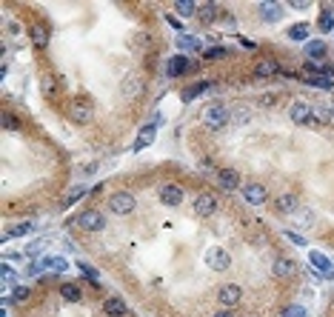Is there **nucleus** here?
Returning a JSON list of instances; mask_svg holds the SVG:
<instances>
[{
	"instance_id": "nucleus-1",
	"label": "nucleus",
	"mask_w": 334,
	"mask_h": 317,
	"mask_svg": "<svg viewBox=\"0 0 334 317\" xmlns=\"http://www.w3.org/2000/svg\"><path fill=\"white\" fill-rule=\"evenodd\" d=\"M229 120H231V112L223 103H211V106L203 109V126H206V132H220V129H226Z\"/></svg>"
},
{
	"instance_id": "nucleus-2",
	"label": "nucleus",
	"mask_w": 334,
	"mask_h": 317,
	"mask_svg": "<svg viewBox=\"0 0 334 317\" xmlns=\"http://www.w3.org/2000/svg\"><path fill=\"white\" fill-rule=\"evenodd\" d=\"M109 209H112V215L126 217V215H132V212L137 209V197H134L132 192H112V197H109Z\"/></svg>"
},
{
	"instance_id": "nucleus-3",
	"label": "nucleus",
	"mask_w": 334,
	"mask_h": 317,
	"mask_svg": "<svg viewBox=\"0 0 334 317\" xmlns=\"http://www.w3.org/2000/svg\"><path fill=\"white\" fill-rule=\"evenodd\" d=\"M120 91H123V97H126V100H134V97H140V94L146 91V75H143V72H129L126 78H123V86H120Z\"/></svg>"
},
{
	"instance_id": "nucleus-4",
	"label": "nucleus",
	"mask_w": 334,
	"mask_h": 317,
	"mask_svg": "<svg viewBox=\"0 0 334 317\" xmlns=\"http://www.w3.org/2000/svg\"><path fill=\"white\" fill-rule=\"evenodd\" d=\"M192 209H195L197 217H211L214 212L220 209V200L214 192H200L195 197V203H192Z\"/></svg>"
},
{
	"instance_id": "nucleus-5",
	"label": "nucleus",
	"mask_w": 334,
	"mask_h": 317,
	"mask_svg": "<svg viewBox=\"0 0 334 317\" xmlns=\"http://www.w3.org/2000/svg\"><path fill=\"white\" fill-rule=\"evenodd\" d=\"M92 117H94L92 103H86L83 97L71 100V106H69V120H71V123H77V126H89V123H92Z\"/></svg>"
},
{
	"instance_id": "nucleus-6",
	"label": "nucleus",
	"mask_w": 334,
	"mask_h": 317,
	"mask_svg": "<svg viewBox=\"0 0 334 317\" xmlns=\"http://www.w3.org/2000/svg\"><path fill=\"white\" fill-rule=\"evenodd\" d=\"M243 300V289L237 283H226L217 289V303L220 309H234Z\"/></svg>"
},
{
	"instance_id": "nucleus-7",
	"label": "nucleus",
	"mask_w": 334,
	"mask_h": 317,
	"mask_svg": "<svg viewBox=\"0 0 334 317\" xmlns=\"http://www.w3.org/2000/svg\"><path fill=\"white\" fill-rule=\"evenodd\" d=\"M206 266L211 269V272H226V269L231 266L229 251L223 249V246H211V249L206 251Z\"/></svg>"
},
{
	"instance_id": "nucleus-8",
	"label": "nucleus",
	"mask_w": 334,
	"mask_h": 317,
	"mask_svg": "<svg viewBox=\"0 0 334 317\" xmlns=\"http://www.w3.org/2000/svg\"><path fill=\"white\" fill-rule=\"evenodd\" d=\"M77 226L83 229V232H103L106 229V217L97 212V209H89V212H83L80 217H77Z\"/></svg>"
},
{
	"instance_id": "nucleus-9",
	"label": "nucleus",
	"mask_w": 334,
	"mask_h": 317,
	"mask_svg": "<svg viewBox=\"0 0 334 317\" xmlns=\"http://www.w3.org/2000/svg\"><path fill=\"white\" fill-rule=\"evenodd\" d=\"M311 112H314V106H309V103H303V100H294L291 106H288V117H291L297 126L314 123V120H311Z\"/></svg>"
},
{
	"instance_id": "nucleus-10",
	"label": "nucleus",
	"mask_w": 334,
	"mask_h": 317,
	"mask_svg": "<svg viewBox=\"0 0 334 317\" xmlns=\"http://www.w3.org/2000/svg\"><path fill=\"white\" fill-rule=\"evenodd\" d=\"M243 200L249 206H263L268 200V192L263 183H249V186H243Z\"/></svg>"
},
{
	"instance_id": "nucleus-11",
	"label": "nucleus",
	"mask_w": 334,
	"mask_h": 317,
	"mask_svg": "<svg viewBox=\"0 0 334 317\" xmlns=\"http://www.w3.org/2000/svg\"><path fill=\"white\" fill-rule=\"evenodd\" d=\"M183 189L180 186H174V183H166V186H160V203L169 206V209H174V206L183 203Z\"/></svg>"
},
{
	"instance_id": "nucleus-12",
	"label": "nucleus",
	"mask_w": 334,
	"mask_h": 317,
	"mask_svg": "<svg viewBox=\"0 0 334 317\" xmlns=\"http://www.w3.org/2000/svg\"><path fill=\"white\" fill-rule=\"evenodd\" d=\"M103 315L106 317H126L129 315L126 300H123V297H117V295L106 297V300H103Z\"/></svg>"
},
{
	"instance_id": "nucleus-13",
	"label": "nucleus",
	"mask_w": 334,
	"mask_h": 317,
	"mask_svg": "<svg viewBox=\"0 0 334 317\" xmlns=\"http://www.w3.org/2000/svg\"><path fill=\"white\" fill-rule=\"evenodd\" d=\"M217 186L223 192H234V189H240V174L234 169H220L217 171Z\"/></svg>"
},
{
	"instance_id": "nucleus-14",
	"label": "nucleus",
	"mask_w": 334,
	"mask_h": 317,
	"mask_svg": "<svg viewBox=\"0 0 334 317\" xmlns=\"http://www.w3.org/2000/svg\"><path fill=\"white\" fill-rule=\"evenodd\" d=\"M271 272H274V277H280V280H288V277L297 274V263L288 260V257H277L274 266H271Z\"/></svg>"
},
{
	"instance_id": "nucleus-15",
	"label": "nucleus",
	"mask_w": 334,
	"mask_h": 317,
	"mask_svg": "<svg viewBox=\"0 0 334 317\" xmlns=\"http://www.w3.org/2000/svg\"><path fill=\"white\" fill-rule=\"evenodd\" d=\"M192 69V63H189V57L186 55H174L169 63H166V75L169 78H180V75H186Z\"/></svg>"
},
{
	"instance_id": "nucleus-16",
	"label": "nucleus",
	"mask_w": 334,
	"mask_h": 317,
	"mask_svg": "<svg viewBox=\"0 0 334 317\" xmlns=\"http://www.w3.org/2000/svg\"><path fill=\"white\" fill-rule=\"evenodd\" d=\"M274 209L280 212V215H297L300 203H297V197H294V194H280V197L274 200Z\"/></svg>"
},
{
	"instance_id": "nucleus-17",
	"label": "nucleus",
	"mask_w": 334,
	"mask_h": 317,
	"mask_svg": "<svg viewBox=\"0 0 334 317\" xmlns=\"http://www.w3.org/2000/svg\"><path fill=\"white\" fill-rule=\"evenodd\" d=\"M257 11H260V17H263L266 23H274V20H280L283 6H280V3H268V0H266V3H260V6H257Z\"/></svg>"
},
{
	"instance_id": "nucleus-18",
	"label": "nucleus",
	"mask_w": 334,
	"mask_h": 317,
	"mask_svg": "<svg viewBox=\"0 0 334 317\" xmlns=\"http://www.w3.org/2000/svg\"><path fill=\"white\" fill-rule=\"evenodd\" d=\"M154 132H157V123L143 126V132H140V137L134 140V146H132V152H143V149H146V146L151 143V140H154Z\"/></svg>"
},
{
	"instance_id": "nucleus-19",
	"label": "nucleus",
	"mask_w": 334,
	"mask_h": 317,
	"mask_svg": "<svg viewBox=\"0 0 334 317\" xmlns=\"http://www.w3.org/2000/svg\"><path fill=\"white\" fill-rule=\"evenodd\" d=\"M35 220H20V223H14L6 235H3V240H9V238H23V235H29V232H35Z\"/></svg>"
},
{
	"instance_id": "nucleus-20",
	"label": "nucleus",
	"mask_w": 334,
	"mask_h": 317,
	"mask_svg": "<svg viewBox=\"0 0 334 317\" xmlns=\"http://www.w3.org/2000/svg\"><path fill=\"white\" fill-rule=\"evenodd\" d=\"M309 257H311V266H317V269H320L326 277H332V274H334V263L329 260L326 254H320V251H311Z\"/></svg>"
},
{
	"instance_id": "nucleus-21",
	"label": "nucleus",
	"mask_w": 334,
	"mask_h": 317,
	"mask_svg": "<svg viewBox=\"0 0 334 317\" xmlns=\"http://www.w3.org/2000/svg\"><path fill=\"white\" fill-rule=\"evenodd\" d=\"M60 297L66 300V303H80L83 300V292L77 283H63L60 286Z\"/></svg>"
},
{
	"instance_id": "nucleus-22",
	"label": "nucleus",
	"mask_w": 334,
	"mask_h": 317,
	"mask_svg": "<svg viewBox=\"0 0 334 317\" xmlns=\"http://www.w3.org/2000/svg\"><path fill=\"white\" fill-rule=\"evenodd\" d=\"M32 43H35L37 49H46L49 46V29L43 23H35V26H32Z\"/></svg>"
},
{
	"instance_id": "nucleus-23",
	"label": "nucleus",
	"mask_w": 334,
	"mask_h": 317,
	"mask_svg": "<svg viewBox=\"0 0 334 317\" xmlns=\"http://www.w3.org/2000/svg\"><path fill=\"white\" fill-rule=\"evenodd\" d=\"M277 72H280L277 60H260V63L254 66V78H271V75H277Z\"/></svg>"
},
{
	"instance_id": "nucleus-24",
	"label": "nucleus",
	"mask_w": 334,
	"mask_h": 317,
	"mask_svg": "<svg viewBox=\"0 0 334 317\" xmlns=\"http://www.w3.org/2000/svg\"><path fill=\"white\" fill-rule=\"evenodd\" d=\"M306 57H309V60H323V57H326V43H323V40L306 43Z\"/></svg>"
},
{
	"instance_id": "nucleus-25",
	"label": "nucleus",
	"mask_w": 334,
	"mask_h": 317,
	"mask_svg": "<svg viewBox=\"0 0 334 317\" xmlns=\"http://www.w3.org/2000/svg\"><path fill=\"white\" fill-rule=\"evenodd\" d=\"M211 89V83H208V80H203V83H195V86H189V89L183 91V100L189 103V100H195V97H200V94H203V91H208Z\"/></svg>"
},
{
	"instance_id": "nucleus-26",
	"label": "nucleus",
	"mask_w": 334,
	"mask_h": 317,
	"mask_svg": "<svg viewBox=\"0 0 334 317\" xmlns=\"http://www.w3.org/2000/svg\"><path fill=\"white\" fill-rule=\"evenodd\" d=\"M177 46H180L183 52H195V49H200V40H197L195 34H180V37H177Z\"/></svg>"
},
{
	"instance_id": "nucleus-27",
	"label": "nucleus",
	"mask_w": 334,
	"mask_h": 317,
	"mask_svg": "<svg viewBox=\"0 0 334 317\" xmlns=\"http://www.w3.org/2000/svg\"><path fill=\"white\" fill-rule=\"evenodd\" d=\"M197 9H200V6H197V3H192V0H183V3H174V11H177L180 17H192V14H195Z\"/></svg>"
},
{
	"instance_id": "nucleus-28",
	"label": "nucleus",
	"mask_w": 334,
	"mask_h": 317,
	"mask_svg": "<svg viewBox=\"0 0 334 317\" xmlns=\"http://www.w3.org/2000/svg\"><path fill=\"white\" fill-rule=\"evenodd\" d=\"M197 14L203 17V23H211L214 17H217V3H203V6L197 9Z\"/></svg>"
},
{
	"instance_id": "nucleus-29",
	"label": "nucleus",
	"mask_w": 334,
	"mask_h": 317,
	"mask_svg": "<svg viewBox=\"0 0 334 317\" xmlns=\"http://www.w3.org/2000/svg\"><path fill=\"white\" fill-rule=\"evenodd\" d=\"M288 37H291V40H297V43L309 40V26H306V23H300V26H291V29H288Z\"/></svg>"
},
{
	"instance_id": "nucleus-30",
	"label": "nucleus",
	"mask_w": 334,
	"mask_h": 317,
	"mask_svg": "<svg viewBox=\"0 0 334 317\" xmlns=\"http://www.w3.org/2000/svg\"><path fill=\"white\" fill-rule=\"evenodd\" d=\"M80 197H86V186H74V189H69V192H66V197H63V206L77 203Z\"/></svg>"
},
{
	"instance_id": "nucleus-31",
	"label": "nucleus",
	"mask_w": 334,
	"mask_h": 317,
	"mask_svg": "<svg viewBox=\"0 0 334 317\" xmlns=\"http://www.w3.org/2000/svg\"><path fill=\"white\" fill-rule=\"evenodd\" d=\"M0 277H3V292H6V289H9V286L14 283L17 272H14V269L9 266V263H3V266H0Z\"/></svg>"
},
{
	"instance_id": "nucleus-32",
	"label": "nucleus",
	"mask_w": 334,
	"mask_h": 317,
	"mask_svg": "<svg viewBox=\"0 0 334 317\" xmlns=\"http://www.w3.org/2000/svg\"><path fill=\"white\" fill-rule=\"evenodd\" d=\"M311 120H314V123H320V126H326V123H332V114H329V109H326V106H314Z\"/></svg>"
},
{
	"instance_id": "nucleus-33",
	"label": "nucleus",
	"mask_w": 334,
	"mask_h": 317,
	"mask_svg": "<svg viewBox=\"0 0 334 317\" xmlns=\"http://www.w3.org/2000/svg\"><path fill=\"white\" fill-rule=\"evenodd\" d=\"M40 86H43V94H46L49 100L58 94V83H55V78L52 75H43V80H40Z\"/></svg>"
},
{
	"instance_id": "nucleus-34",
	"label": "nucleus",
	"mask_w": 334,
	"mask_h": 317,
	"mask_svg": "<svg viewBox=\"0 0 334 317\" xmlns=\"http://www.w3.org/2000/svg\"><path fill=\"white\" fill-rule=\"evenodd\" d=\"M29 295H32V292H29V289H26V286H14L12 289V303H17V306H20V303H26V300H29Z\"/></svg>"
},
{
	"instance_id": "nucleus-35",
	"label": "nucleus",
	"mask_w": 334,
	"mask_h": 317,
	"mask_svg": "<svg viewBox=\"0 0 334 317\" xmlns=\"http://www.w3.org/2000/svg\"><path fill=\"white\" fill-rule=\"evenodd\" d=\"M320 29H323V32H332V29H334V11H332V9H323V14H320Z\"/></svg>"
},
{
	"instance_id": "nucleus-36",
	"label": "nucleus",
	"mask_w": 334,
	"mask_h": 317,
	"mask_svg": "<svg viewBox=\"0 0 334 317\" xmlns=\"http://www.w3.org/2000/svg\"><path fill=\"white\" fill-rule=\"evenodd\" d=\"M43 269H60V272H66L69 263L63 260V257H46V260H43Z\"/></svg>"
},
{
	"instance_id": "nucleus-37",
	"label": "nucleus",
	"mask_w": 334,
	"mask_h": 317,
	"mask_svg": "<svg viewBox=\"0 0 334 317\" xmlns=\"http://www.w3.org/2000/svg\"><path fill=\"white\" fill-rule=\"evenodd\" d=\"M306 83H309V86H317V89H332L334 86L332 78H306Z\"/></svg>"
},
{
	"instance_id": "nucleus-38",
	"label": "nucleus",
	"mask_w": 334,
	"mask_h": 317,
	"mask_svg": "<svg viewBox=\"0 0 334 317\" xmlns=\"http://www.w3.org/2000/svg\"><path fill=\"white\" fill-rule=\"evenodd\" d=\"M283 317H306V309L300 306V303H294V306H286V309H283Z\"/></svg>"
},
{
	"instance_id": "nucleus-39",
	"label": "nucleus",
	"mask_w": 334,
	"mask_h": 317,
	"mask_svg": "<svg viewBox=\"0 0 334 317\" xmlns=\"http://www.w3.org/2000/svg\"><path fill=\"white\" fill-rule=\"evenodd\" d=\"M77 266H80L83 277H89V280H97V269H94V266H89V263H77Z\"/></svg>"
},
{
	"instance_id": "nucleus-40",
	"label": "nucleus",
	"mask_w": 334,
	"mask_h": 317,
	"mask_svg": "<svg viewBox=\"0 0 334 317\" xmlns=\"http://www.w3.org/2000/svg\"><path fill=\"white\" fill-rule=\"evenodd\" d=\"M3 129H17V120L12 114H3Z\"/></svg>"
},
{
	"instance_id": "nucleus-41",
	"label": "nucleus",
	"mask_w": 334,
	"mask_h": 317,
	"mask_svg": "<svg viewBox=\"0 0 334 317\" xmlns=\"http://www.w3.org/2000/svg\"><path fill=\"white\" fill-rule=\"evenodd\" d=\"M240 46H243V49H249V52H254V49H257V43H254V40H249V37H240Z\"/></svg>"
},
{
	"instance_id": "nucleus-42",
	"label": "nucleus",
	"mask_w": 334,
	"mask_h": 317,
	"mask_svg": "<svg viewBox=\"0 0 334 317\" xmlns=\"http://www.w3.org/2000/svg\"><path fill=\"white\" fill-rule=\"evenodd\" d=\"M226 55V49H208L206 52V57H223Z\"/></svg>"
},
{
	"instance_id": "nucleus-43",
	"label": "nucleus",
	"mask_w": 334,
	"mask_h": 317,
	"mask_svg": "<svg viewBox=\"0 0 334 317\" xmlns=\"http://www.w3.org/2000/svg\"><path fill=\"white\" fill-rule=\"evenodd\" d=\"M211 317H234V312H231V309H220V312H214Z\"/></svg>"
},
{
	"instance_id": "nucleus-44",
	"label": "nucleus",
	"mask_w": 334,
	"mask_h": 317,
	"mask_svg": "<svg viewBox=\"0 0 334 317\" xmlns=\"http://www.w3.org/2000/svg\"><path fill=\"white\" fill-rule=\"evenodd\" d=\"M288 240H294V243H297V246H306V240L300 238V235H294V232H288Z\"/></svg>"
},
{
	"instance_id": "nucleus-45",
	"label": "nucleus",
	"mask_w": 334,
	"mask_h": 317,
	"mask_svg": "<svg viewBox=\"0 0 334 317\" xmlns=\"http://www.w3.org/2000/svg\"><path fill=\"white\" fill-rule=\"evenodd\" d=\"M166 20L172 23L174 29H180V32H183V20H177V17H166Z\"/></svg>"
},
{
	"instance_id": "nucleus-46",
	"label": "nucleus",
	"mask_w": 334,
	"mask_h": 317,
	"mask_svg": "<svg viewBox=\"0 0 334 317\" xmlns=\"http://www.w3.org/2000/svg\"><path fill=\"white\" fill-rule=\"evenodd\" d=\"M329 112H332V123H334V106H332V109H329Z\"/></svg>"
},
{
	"instance_id": "nucleus-47",
	"label": "nucleus",
	"mask_w": 334,
	"mask_h": 317,
	"mask_svg": "<svg viewBox=\"0 0 334 317\" xmlns=\"http://www.w3.org/2000/svg\"><path fill=\"white\" fill-rule=\"evenodd\" d=\"M249 317H254V315H249Z\"/></svg>"
}]
</instances>
